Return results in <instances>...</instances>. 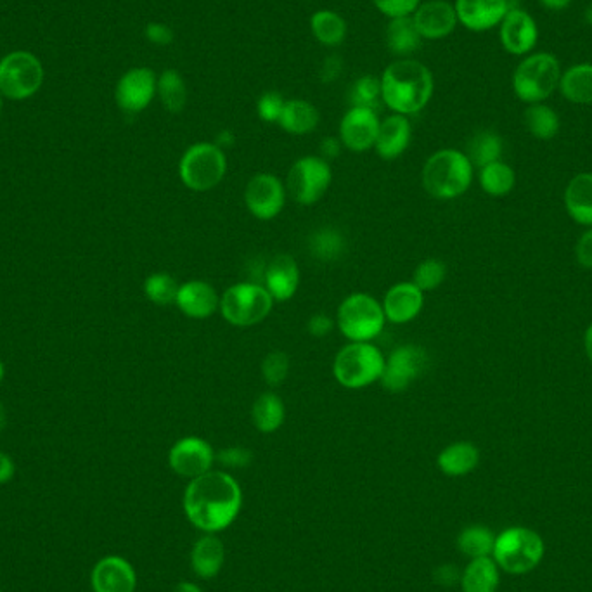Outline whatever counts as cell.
<instances>
[{
    "label": "cell",
    "instance_id": "obj_1",
    "mask_svg": "<svg viewBox=\"0 0 592 592\" xmlns=\"http://www.w3.org/2000/svg\"><path fill=\"white\" fill-rule=\"evenodd\" d=\"M182 506L191 525L205 534H219L241 513L243 490L227 471H208L189 480Z\"/></svg>",
    "mask_w": 592,
    "mask_h": 592
},
{
    "label": "cell",
    "instance_id": "obj_2",
    "mask_svg": "<svg viewBox=\"0 0 592 592\" xmlns=\"http://www.w3.org/2000/svg\"><path fill=\"white\" fill-rule=\"evenodd\" d=\"M435 82L432 71L416 59H399L381 77V99L397 115H414L430 103Z\"/></svg>",
    "mask_w": 592,
    "mask_h": 592
},
{
    "label": "cell",
    "instance_id": "obj_3",
    "mask_svg": "<svg viewBox=\"0 0 592 592\" xmlns=\"http://www.w3.org/2000/svg\"><path fill=\"white\" fill-rule=\"evenodd\" d=\"M473 165L463 151L440 149L426 160L421 181L426 193L437 200H456L470 189Z\"/></svg>",
    "mask_w": 592,
    "mask_h": 592
},
{
    "label": "cell",
    "instance_id": "obj_4",
    "mask_svg": "<svg viewBox=\"0 0 592 592\" xmlns=\"http://www.w3.org/2000/svg\"><path fill=\"white\" fill-rule=\"evenodd\" d=\"M385 369V355L371 342H350L343 347L333 362L335 380L342 387L359 390L381 380Z\"/></svg>",
    "mask_w": 592,
    "mask_h": 592
},
{
    "label": "cell",
    "instance_id": "obj_5",
    "mask_svg": "<svg viewBox=\"0 0 592 592\" xmlns=\"http://www.w3.org/2000/svg\"><path fill=\"white\" fill-rule=\"evenodd\" d=\"M541 535L525 527L504 530L496 537L492 558L497 567L513 575L532 572L544 558Z\"/></svg>",
    "mask_w": 592,
    "mask_h": 592
},
{
    "label": "cell",
    "instance_id": "obj_6",
    "mask_svg": "<svg viewBox=\"0 0 592 592\" xmlns=\"http://www.w3.org/2000/svg\"><path fill=\"white\" fill-rule=\"evenodd\" d=\"M561 78L560 61L553 54L539 52L523 59L513 73V91L527 104H537L553 96Z\"/></svg>",
    "mask_w": 592,
    "mask_h": 592
},
{
    "label": "cell",
    "instance_id": "obj_7",
    "mask_svg": "<svg viewBox=\"0 0 592 592\" xmlns=\"http://www.w3.org/2000/svg\"><path fill=\"white\" fill-rule=\"evenodd\" d=\"M274 307V298L264 284L238 283L220 296V314L236 328H250L265 321Z\"/></svg>",
    "mask_w": 592,
    "mask_h": 592
},
{
    "label": "cell",
    "instance_id": "obj_8",
    "mask_svg": "<svg viewBox=\"0 0 592 592\" xmlns=\"http://www.w3.org/2000/svg\"><path fill=\"white\" fill-rule=\"evenodd\" d=\"M226 172V153L213 142L193 144L186 149L179 163L182 184L196 193L212 191L226 177Z\"/></svg>",
    "mask_w": 592,
    "mask_h": 592
},
{
    "label": "cell",
    "instance_id": "obj_9",
    "mask_svg": "<svg viewBox=\"0 0 592 592\" xmlns=\"http://www.w3.org/2000/svg\"><path fill=\"white\" fill-rule=\"evenodd\" d=\"M385 310L374 296L352 293L338 309V328L350 342H371L385 328Z\"/></svg>",
    "mask_w": 592,
    "mask_h": 592
},
{
    "label": "cell",
    "instance_id": "obj_10",
    "mask_svg": "<svg viewBox=\"0 0 592 592\" xmlns=\"http://www.w3.org/2000/svg\"><path fill=\"white\" fill-rule=\"evenodd\" d=\"M44 84V66L28 51H14L0 59V94L13 101L35 96Z\"/></svg>",
    "mask_w": 592,
    "mask_h": 592
},
{
    "label": "cell",
    "instance_id": "obj_11",
    "mask_svg": "<svg viewBox=\"0 0 592 592\" xmlns=\"http://www.w3.org/2000/svg\"><path fill=\"white\" fill-rule=\"evenodd\" d=\"M333 172L321 156H303L293 163L288 174V189L296 203L314 205L328 193Z\"/></svg>",
    "mask_w": 592,
    "mask_h": 592
},
{
    "label": "cell",
    "instance_id": "obj_12",
    "mask_svg": "<svg viewBox=\"0 0 592 592\" xmlns=\"http://www.w3.org/2000/svg\"><path fill=\"white\" fill-rule=\"evenodd\" d=\"M430 364L428 354L418 345H402L393 350L385 359V369L381 374V385L392 393H400L411 387L419 376H423Z\"/></svg>",
    "mask_w": 592,
    "mask_h": 592
},
{
    "label": "cell",
    "instance_id": "obj_13",
    "mask_svg": "<svg viewBox=\"0 0 592 592\" xmlns=\"http://www.w3.org/2000/svg\"><path fill=\"white\" fill-rule=\"evenodd\" d=\"M212 445L200 437H186L177 440L168 452V464L175 475L194 480L212 471L215 463Z\"/></svg>",
    "mask_w": 592,
    "mask_h": 592
},
{
    "label": "cell",
    "instance_id": "obj_14",
    "mask_svg": "<svg viewBox=\"0 0 592 592\" xmlns=\"http://www.w3.org/2000/svg\"><path fill=\"white\" fill-rule=\"evenodd\" d=\"M246 208L258 220L276 219L286 205L283 182L276 175H253L245 189Z\"/></svg>",
    "mask_w": 592,
    "mask_h": 592
},
{
    "label": "cell",
    "instance_id": "obj_15",
    "mask_svg": "<svg viewBox=\"0 0 592 592\" xmlns=\"http://www.w3.org/2000/svg\"><path fill=\"white\" fill-rule=\"evenodd\" d=\"M158 78L149 68H134L123 75L115 89L116 104L125 113H141L155 99Z\"/></svg>",
    "mask_w": 592,
    "mask_h": 592
},
{
    "label": "cell",
    "instance_id": "obj_16",
    "mask_svg": "<svg viewBox=\"0 0 592 592\" xmlns=\"http://www.w3.org/2000/svg\"><path fill=\"white\" fill-rule=\"evenodd\" d=\"M380 123L376 111L367 110V108H350L340 123V141L345 148L355 153L374 148Z\"/></svg>",
    "mask_w": 592,
    "mask_h": 592
},
{
    "label": "cell",
    "instance_id": "obj_17",
    "mask_svg": "<svg viewBox=\"0 0 592 592\" xmlns=\"http://www.w3.org/2000/svg\"><path fill=\"white\" fill-rule=\"evenodd\" d=\"M412 21L416 25L421 39H444L456 30V7L445 0H430L425 4H419L418 9L412 14Z\"/></svg>",
    "mask_w": 592,
    "mask_h": 592
},
{
    "label": "cell",
    "instance_id": "obj_18",
    "mask_svg": "<svg viewBox=\"0 0 592 592\" xmlns=\"http://www.w3.org/2000/svg\"><path fill=\"white\" fill-rule=\"evenodd\" d=\"M91 587L94 592H136V570L122 556H106L92 568Z\"/></svg>",
    "mask_w": 592,
    "mask_h": 592
},
{
    "label": "cell",
    "instance_id": "obj_19",
    "mask_svg": "<svg viewBox=\"0 0 592 592\" xmlns=\"http://www.w3.org/2000/svg\"><path fill=\"white\" fill-rule=\"evenodd\" d=\"M539 39L535 20L520 7L509 9L501 21L502 47L515 56H523L534 49Z\"/></svg>",
    "mask_w": 592,
    "mask_h": 592
},
{
    "label": "cell",
    "instance_id": "obj_20",
    "mask_svg": "<svg viewBox=\"0 0 592 592\" xmlns=\"http://www.w3.org/2000/svg\"><path fill=\"white\" fill-rule=\"evenodd\" d=\"M457 21L471 32H487L501 25L509 7L506 0H456Z\"/></svg>",
    "mask_w": 592,
    "mask_h": 592
},
{
    "label": "cell",
    "instance_id": "obj_21",
    "mask_svg": "<svg viewBox=\"0 0 592 592\" xmlns=\"http://www.w3.org/2000/svg\"><path fill=\"white\" fill-rule=\"evenodd\" d=\"M381 305L387 321L393 324H407L421 314L425 305V295L414 283L393 284Z\"/></svg>",
    "mask_w": 592,
    "mask_h": 592
},
{
    "label": "cell",
    "instance_id": "obj_22",
    "mask_svg": "<svg viewBox=\"0 0 592 592\" xmlns=\"http://www.w3.org/2000/svg\"><path fill=\"white\" fill-rule=\"evenodd\" d=\"M300 284V269L291 255H276L265 265L264 286L274 302H288Z\"/></svg>",
    "mask_w": 592,
    "mask_h": 592
},
{
    "label": "cell",
    "instance_id": "obj_23",
    "mask_svg": "<svg viewBox=\"0 0 592 592\" xmlns=\"http://www.w3.org/2000/svg\"><path fill=\"white\" fill-rule=\"evenodd\" d=\"M175 305L191 319H206L219 309L220 296L212 284L194 279L181 284Z\"/></svg>",
    "mask_w": 592,
    "mask_h": 592
},
{
    "label": "cell",
    "instance_id": "obj_24",
    "mask_svg": "<svg viewBox=\"0 0 592 592\" xmlns=\"http://www.w3.org/2000/svg\"><path fill=\"white\" fill-rule=\"evenodd\" d=\"M412 129L407 116H388L380 123L374 149L383 160H397L411 144Z\"/></svg>",
    "mask_w": 592,
    "mask_h": 592
},
{
    "label": "cell",
    "instance_id": "obj_25",
    "mask_svg": "<svg viewBox=\"0 0 592 592\" xmlns=\"http://www.w3.org/2000/svg\"><path fill=\"white\" fill-rule=\"evenodd\" d=\"M226 563V546L217 534H205L191 549V568L198 579H215Z\"/></svg>",
    "mask_w": 592,
    "mask_h": 592
},
{
    "label": "cell",
    "instance_id": "obj_26",
    "mask_svg": "<svg viewBox=\"0 0 592 592\" xmlns=\"http://www.w3.org/2000/svg\"><path fill=\"white\" fill-rule=\"evenodd\" d=\"M565 208L573 222L592 227V174L582 172L568 182L565 189Z\"/></svg>",
    "mask_w": 592,
    "mask_h": 592
},
{
    "label": "cell",
    "instance_id": "obj_27",
    "mask_svg": "<svg viewBox=\"0 0 592 592\" xmlns=\"http://www.w3.org/2000/svg\"><path fill=\"white\" fill-rule=\"evenodd\" d=\"M480 463V451L471 442H456L447 445L437 457L440 471L447 477H464L477 468Z\"/></svg>",
    "mask_w": 592,
    "mask_h": 592
},
{
    "label": "cell",
    "instance_id": "obj_28",
    "mask_svg": "<svg viewBox=\"0 0 592 592\" xmlns=\"http://www.w3.org/2000/svg\"><path fill=\"white\" fill-rule=\"evenodd\" d=\"M277 123L291 136H305L319 125V111L309 101L290 99L284 104L283 115Z\"/></svg>",
    "mask_w": 592,
    "mask_h": 592
},
{
    "label": "cell",
    "instance_id": "obj_29",
    "mask_svg": "<svg viewBox=\"0 0 592 592\" xmlns=\"http://www.w3.org/2000/svg\"><path fill=\"white\" fill-rule=\"evenodd\" d=\"M310 257L316 258L322 264H331L345 255L347 239L343 232L335 227H321L312 232L307 241Z\"/></svg>",
    "mask_w": 592,
    "mask_h": 592
},
{
    "label": "cell",
    "instance_id": "obj_30",
    "mask_svg": "<svg viewBox=\"0 0 592 592\" xmlns=\"http://www.w3.org/2000/svg\"><path fill=\"white\" fill-rule=\"evenodd\" d=\"M463 592H496L499 587V567L490 556L468 563L461 573Z\"/></svg>",
    "mask_w": 592,
    "mask_h": 592
},
{
    "label": "cell",
    "instance_id": "obj_31",
    "mask_svg": "<svg viewBox=\"0 0 592 592\" xmlns=\"http://www.w3.org/2000/svg\"><path fill=\"white\" fill-rule=\"evenodd\" d=\"M286 407L279 395L265 392L251 407V421L260 433H274L284 425Z\"/></svg>",
    "mask_w": 592,
    "mask_h": 592
},
{
    "label": "cell",
    "instance_id": "obj_32",
    "mask_svg": "<svg viewBox=\"0 0 592 592\" xmlns=\"http://www.w3.org/2000/svg\"><path fill=\"white\" fill-rule=\"evenodd\" d=\"M561 94L570 103L592 104V65L582 63L561 73Z\"/></svg>",
    "mask_w": 592,
    "mask_h": 592
},
{
    "label": "cell",
    "instance_id": "obj_33",
    "mask_svg": "<svg viewBox=\"0 0 592 592\" xmlns=\"http://www.w3.org/2000/svg\"><path fill=\"white\" fill-rule=\"evenodd\" d=\"M502 151L504 142L499 134L492 130H480L471 137L464 155L468 156L473 167L483 168L494 161H501Z\"/></svg>",
    "mask_w": 592,
    "mask_h": 592
},
{
    "label": "cell",
    "instance_id": "obj_34",
    "mask_svg": "<svg viewBox=\"0 0 592 592\" xmlns=\"http://www.w3.org/2000/svg\"><path fill=\"white\" fill-rule=\"evenodd\" d=\"M421 46V35L416 30L412 16L390 20L387 26L388 51L395 56H409Z\"/></svg>",
    "mask_w": 592,
    "mask_h": 592
},
{
    "label": "cell",
    "instance_id": "obj_35",
    "mask_svg": "<svg viewBox=\"0 0 592 592\" xmlns=\"http://www.w3.org/2000/svg\"><path fill=\"white\" fill-rule=\"evenodd\" d=\"M310 30L319 44L326 47H336L347 37V23L340 14L329 9L317 11L310 18Z\"/></svg>",
    "mask_w": 592,
    "mask_h": 592
},
{
    "label": "cell",
    "instance_id": "obj_36",
    "mask_svg": "<svg viewBox=\"0 0 592 592\" xmlns=\"http://www.w3.org/2000/svg\"><path fill=\"white\" fill-rule=\"evenodd\" d=\"M528 132L541 141H549L560 132V116L547 104H530L523 115Z\"/></svg>",
    "mask_w": 592,
    "mask_h": 592
},
{
    "label": "cell",
    "instance_id": "obj_37",
    "mask_svg": "<svg viewBox=\"0 0 592 592\" xmlns=\"http://www.w3.org/2000/svg\"><path fill=\"white\" fill-rule=\"evenodd\" d=\"M494 544H496V535L492 534L490 528L483 525H470L457 535L459 551L470 560L490 556L494 551Z\"/></svg>",
    "mask_w": 592,
    "mask_h": 592
},
{
    "label": "cell",
    "instance_id": "obj_38",
    "mask_svg": "<svg viewBox=\"0 0 592 592\" xmlns=\"http://www.w3.org/2000/svg\"><path fill=\"white\" fill-rule=\"evenodd\" d=\"M478 181L483 191L489 196H506L513 191L516 184L515 170L504 161H494L487 167L480 168Z\"/></svg>",
    "mask_w": 592,
    "mask_h": 592
},
{
    "label": "cell",
    "instance_id": "obj_39",
    "mask_svg": "<svg viewBox=\"0 0 592 592\" xmlns=\"http://www.w3.org/2000/svg\"><path fill=\"white\" fill-rule=\"evenodd\" d=\"M156 92L160 101L170 113H181L186 108L187 89L181 73L175 70H167L161 73L158 78Z\"/></svg>",
    "mask_w": 592,
    "mask_h": 592
},
{
    "label": "cell",
    "instance_id": "obj_40",
    "mask_svg": "<svg viewBox=\"0 0 592 592\" xmlns=\"http://www.w3.org/2000/svg\"><path fill=\"white\" fill-rule=\"evenodd\" d=\"M179 283L175 277L170 276L167 272H156L144 281V293L148 296L149 302L160 305V307H167L172 305L177 300L179 295Z\"/></svg>",
    "mask_w": 592,
    "mask_h": 592
},
{
    "label": "cell",
    "instance_id": "obj_41",
    "mask_svg": "<svg viewBox=\"0 0 592 592\" xmlns=\"http://www.w3.org/2000/svg\"><path fill=\"white\" fill-rule=\"evenodd\" d=\"M380 99L381 80L373 75L357 78L348 92V101L352 104V108H367V110L376 111Z\"/></svg>",
    "mask_w": 592,
    "mask_h": 592
},
{
    "label": "cell",
    "instance_id": "obj_42",
    "mask_svg": "<svg viewBox=\"0 0 592 592\" xmlns=\"http://www.w3.org/2000/svg\"><path fill=\"white\" fill-rule=\"evenodd\" d=\"M445 276H447V267L444 262H440L437 258H426L414 269L412 283L425 293V291L437 290L438 286H442Z\"/></svg>",
    "mask_w": 592,
    "mask_h": 592
},
{
    "label": "cell",
    "instance_id": "obj_43",
    "mask_svg": "<svg viewBox=\"0 0 592 592\" xmlns=\"http://www.w3.org/2000/svg\"><path fill=\"white\" fill-rule=\"evenodd\" d=\"M290 373V357L276 350L265 355L262 361V376L269 387H281Z\"/></svg>",
    "mask_w": 592,
    "mask_h": 592
},
{
    "label": "cell",
    "instance_id": "obj_44",
    "mask_svg": "<svg viewBox=\"0 0 592 592\" xmlns=\"http://www.w3.org/2000/svg\"><path fill=\"white\" fill-rule=\"evenodd\" d=\"M284 97L276 91H269L262 94L258 99L257 111L258 116L267 123H277L279 118L283 115Z\"/></svg>",
    "mask_w": 592,
    "mask_h": 592
},
{
    "label": "cell",
    "instance_id": "obj_45",
    "mask_svg": "<svg viewBox=\"0 0 592 592\" xmlns=\"http://www.w3.org/2000/svg\"><path fill=\"white\" fill-rule=\"evenodd\" d=\"M374 6L380 13L388 16L390 20L412 16L418 9L421 0H373Z\"/></svg>",
    "mask_w": 592,
    "mask_h": 592
},
{
    "label": "cell",
    "instance_id": "obj_46",
    "mask_svg": "<svg viewBox=\"0 0 592 592\" xmlns=\"http://www.w3.org/2000/svg\"><path fill=\"white\" fill-rule=\"evenodd\" d=\"M251 459L253 454L246 447H227L215 456V461H219L224 468H236V470L250 466Z\"/></svg>",
    "mask_w": 592,
    "mask_h": 592
},
{
    "label": "cell",
    "instance_id": "obj_47",
    "mask_svg": "<svg viewBox=\"0 0 592 592\" xmlns=\"http://www.w3.org/2000/svg\"><path fill=\"white\" fill-rule=\"evenodd\" d=\"M575 258L577 264L584 269L592 271V227H589L582 236H580L577 245H575Z\"/></svg>",
    "mask_w": 592,
    "mask_h": 592
},
{
    "label": "cell",
    "instance_id": "obj_48",
    "mask_svg": "<svg viewBox=\"0 0 592 592\" xmlns=\"http://www.w3.org/2000/svg\"><path fill=\"white\" fill-rule=\"evenodd\" d=\"M146 39L155 46H170L174 42V32L165 23H149L146 26Z\"/></svg>",
    "mask_w": 592,
    "mask_h": 592
},
{
    "label": "cell",
    "instance_id": "obj_49",
    "mask_svg": "<svg viewBox=\"0 0 592 592\" xmlns=\"http://www.w3.org/2000/svg\"><path fill=\"white\" fill-rule=\"evenodd\" d=\"M333 328H335V321L326 314H314L307 322V331L314 338H326L331 335Z\"/></svg>",
    "mask_w": 592,
    "mask_h": 592
},
{
    "label": "cell",
    "instance_id": "obj_50",
    "mask_svg": "<svg viewBox=\"0 0 592 592\" xmlns=\"http://www.w3.org/2000/svg\"><path fill=\"white\" fill-rule=\"evenodd\" d=\"M433 580H435V584H438V586H456L457 582H461V572L454 565H440L433 572Z\"/></svg>",
    "mask_w": 592,
    "mask_h": 592
},
{
    "label": "cell",
    "instance_id": "obj_51",
    "mask_svg": "<svg viewBox=\"0 0 592 592\" xmlns=\"http://www.w3.org/2000/svg\"><path fill=\"white\" fill-rule=\"evenodd\" d=\"M343 61L338 56H329L321 70V80L324 84H331L342 73Z\"/></svg>",
    "mask_w": 592,
    "mask_h": 592
},
{
    "label": "cell",
    "instance_id": "obj_52",
    "mask_svg": "<svg viewBox=\"0 0 592 592\" xmlns=\"http://www.w3.org/2000/svg\"><path fill=\"white\" fill-rule=\"evenodd\" d=\"M322 160H335L342 153V141H338L336 137H326L319 146Z\"/></svg>",
    "mask_w": 592,
    "mask_h": 592
},
{
    "label": "cell",
    "instance_id": "obj_53",
    "mask_svg": "<svg viewBox=\"0 0 592 592\" xmlns=\"http://www.w3.org/2000/svg\"><path fill=\"white\" fill-rule=\"evenodd\" d=\"M16 473V464H14L13 457L0 451V485L11 482Z\"/></svg>",
    "mask_w": 592,
    "mask_h": 592
},
{
    "label": "cell",
    "instance_id": "obj_54",
    "mask_svg": "<svg viewBox=\"0 0 592 592\" xmlns=\"http://www.w3.org/2000/svg\"><path fill=\"white\" fill-rule=\"evenodd\" d=\"M234 142H236V137H234V134H232L231 130H222L219 136H217V141H215V144H217V146H219V148L224 151V149L232 148V146H234Z\"/></svg>",
    "mask_w": 592,
    "mask_h": 592
},
{
    "label": "cell",
    "instance_id": "obj_55",
    "mask_svg": "<svg viewBox=\"0 0 592 592\" xmlns=\"http://www.w3.org/2000/svg\"><path fill=\"white\" fill-rule=\"evenodd\" d=\"M570 2L572 0H541L542 6L551 9V11H561V9L570 6Z\"/></svg>",
    "mask_w": 592,
    "mask_h": 592
},
{
    "label": "cell",
    "instance_id": "obj_56",
    "mask_svg": "<svg viewBox=\"0 0 592 592\" xmlns=\"http://www.w3.org/2000/svg\"><path fill=\"white\" fill-rule=\"evenodd\" d=\"M174 592H203L198 584H194V582H179L177 586H175Z\"/></svg>",
    "mask_w": 592,
    "mask_h": 592
},
{
    "label": "cell",
    "instance_id": "obj_57",
    "mask_svg": "<svg viewBox=\"0 0 592 592\" xmlns=\"http://www.w3.org/2000/svg\"><path fill=\"white\" fill-rule=\"evenodd\" d=\"M584 347H586V354L589 357V361L592 362V322L589 324V328L586 329V335H584Z\"/></svg>",
    "mask_w": 592,
    "mask_h": 592
},
{
    "label": "cell",
    "instance_id": "obj_58",
    "mask_svg": "<svg viewBox=\"0 0 592 592\" xmlns=\"http://www.w3.org/2000/svg\"><path fill=\"white\" fill-rule=\"evenodd\" d=\"M6 425H7L6 407H4V404H2V402H0V432H2V430H4V428H6Z\"/></svg>",
    "mask_w": 592,
    "mask_h": 592
},
{
    "label": "cell",
    "instance_id": "obj_59",
    "mask_svg": "<svg viewBox=\"0 0 592 592\" xmlns=\"http://www.w3.org/2000/svg\"><path fill=\"white\" fill-rule=\"evenodd\" d=\"M586 23L587 25L592 26V2L586 9Z\"/></svg>",
    "mask_w": 592,
    "mask_h": 592
},
{
    "label": "cell",
    "instance_id": "obj_60",
    "mask_svg": "<svg viewBox=\"0 0 592 592\" xmlns=\"http://www.w3.org/2000/svg\"><path fill=\"white\" fill-rule=\"evenodd\" d=\"M6 378V366H4V362L0 361V383L4 381Z\"/></svg>",
    "mask_w": 592,
    "mask_h": 592
},
{
    "label": "cell",
    "instance_id": "obj_61",
    "mask_svg": "<svg viewBox=\"0 0 592 592\" xmlns=\"http://www.w3.org/2000/svg\"><path fill=\"white\" fill-rule=\"evenodd\" d=\"M506 4H508L509 9H516V7L520 6V0H506Z\"/></svg>",
    "mask_w": 592,
    "mask_h": 592
},
{
    "label": "cell",
    "instance_id": "obj_62",
    "mask_svg": "<svg viewBox=\"0 0 592 592\" xmlns=\"http://www.w3.org/2000/svg\"><path fill=\"white\" fill-rule=\"evenodd\" d=\"M0 115H2V94H0Z\"/></svg>",
    "mask_w": 592,
    "mask_h": 592
}]
</instances>
